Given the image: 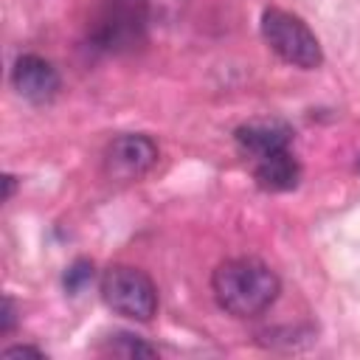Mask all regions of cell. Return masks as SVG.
Returning a JSON list of instances; mask_svg holds the SVG:
<instances>
[{
  "mask_svg": "<svg viewBox=\"0 0 360 360\" xmlns=\"http://www.w3.org/2000/svg\"><path fill=\"white\" fill-rule=\"evenodd\" d=\"M211 290L222 312L233 318H256L276 304L281 281L276 270L262 259L236 256L217 264L211 276Z\"/></svg>",
  "mask_w": 360,
  "mask_h": 360,
  "instance_id": "1",
  "label": "cell"
},
{
  "mask_svg": "<svg viewBox=\"0 0 360 360\" xmlns=\"http://www.w3.org/2000/svg\"><path fill=\"white\" fill-rule=\"evenodd\" d=\"M149 0H101L87 22V48L93 53H129L146 42Z\"/></svg>",
  "mask_w": 360,
  "mask_h": 360,
  "instance_id": "2",
  "label": "cell"
},
{
  "mask_svg": "<svg viewBox=\"0 0 360 360\" xmlns=\"http://www.w3.org/2000/svg\"><path fill=\"white\" fill-rule=\"evenodd\" d=\"M262 37L270 45V51L284 59L292 68L301 70H315L323 62V51L318 37L312 34V28L292 11L284 8H264L262 14Z\"/></svg>",
  "mask_w": 360,
  "mask_h": 360,
  "instance_id": "3",
  "label": "cell"
},
{
  "mask_svg": "<svg viewBox=\"0 0 360 360\" xmlns=\"http://www.w3.org/2000/svg\"><path fill=\"white\" fill-rule=\"evenodd\" d=\"M101 298L104 304L132 321L149 323L158 312V287L155 281L132 264H112L101 276Z\"/></svg>",
  "mask_w": 360,
  "mask_h": 360,
  "instance_id": "4",
  "label": "cell"
},
{
  "mask_svg": "<svg viewBox=\"0 0 360 360\" xmlns=\"http://www.w3.org/2000/svg\"><path fill=\"white\" fill-rule=\"evenodd\" d=\"M158 158H160V149L149 135L127 132L107 143L101 155V169L110 183L127 186V183H138L141 177H146L155 169Z\"/></svg>",
  "mask_w": 360,
  "mask_h": 360,
  "instance_id": "5",
  "label": "cell"
},
{
  "mask_svg": "<svg viewBox=\"0 0 360 360\" xmlns=\"http://www.w3.org/2000/svg\"><path fill=\"white\" fill-rule=\"evenodd\" d=\"M11 87L28 104H48L56 98L62 79H59V70L48 59H42L39 53H22L14 59Z\"/></svg>",
  "mask_w": 360,
  "mask_h": 360,
  "instance_id": "6",
  "label": "cell"
},
{
  "mask_svg": "<svg viewBox=\"0 0 360 360\" xmlns=\"http://www.w3.org/2000/svg\"><path fill=\"white\" fill-rule=\"evenodd\" d=\"M292 127L281 118H256V121H248L242 127L233 129V141H236V149L259 163L276 152H284L292 146Z\"/></svg>",
  "mask_w": 360,
  "mask_h": 360,
  "instance_id": "7",
  "label": "cell"
},
{
  "mask_svg": "<svg viewBox=\"0 0 360 360\" xmlns=\"http://www.w3.org/2000/svg\"><path fill=\"white\" fill-rule=\"evenodd\" d=\"M253 177L259 183V188H264V191H290L301 180V166H298L295 155L290 149H284V152H276V155L253 163Z\"/></svg>",
  "mask_w": 360,
  "mask_h": 360,
  "instance_id": "8",
  "label": "cell"
},
{
  "mask_svg": "<svg viewBox=\"0 0 360 360\" xmlns=\"http://www.w3.org/2000/svg\"><path fill=\"white\" fill-rule=\"evenodd\" d=\"M112 354L118 357H155L158 349L149 346L146 340H141L138 335H129V332H115L110 335V346H107Z\"/></svg>",
  "mask_w": 360,
  "mask_h": 360,
  "instance_id": "9",
  "label": "cell"
},
{
  "mask_svg": "<svg viewBox=\"0 0 360 360\" xmlns=\"http://www.w3.org/2000/svg\"><path fill=\"white\" fill-rule=\"evenodd\" d=\"M90 281H93V262H87V259H76L65 270V278H62V284L70 295H79Z\"/></svg>",
  "mask_w": 360,
  "mask_h": 360,
  "instance_id": "10",
  "label": "cell"
},
{
  "mask_svg": "<svg viewBox=\"0 0 360 360\" xmlns=\"http://www.w3.org/2000/svg\"><path fill=\"white\" fill-rule=\"evenodd\" d=\"M14 321H17V312H14V301L6 295L3 298V321H0V332L8 335L14 329Z\"/></svg>",
  "mask_w": 360,
  "mask_h": 360,
  "instance_id": "11",
  "label": "cell"
},
{
  "mask_svg": "<svg viewBox=\"0 0 360 360\" xmlns=\"http://www.w3.org/2000/svg\"><path fill=\"white\" fill-rule=\"evenodd\" d=\"M20 354H37V357H42V352L34 349V346H8V349H3V357H20Z\"/></svg>",
  "mask_w": 360,
  "mask_h": 360,
  "instance_id": "12",
  "label": "cell"
}]
</instances>
